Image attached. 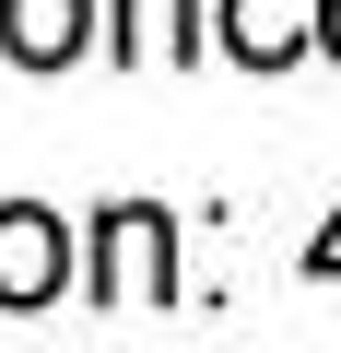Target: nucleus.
<instances>
[{
  "label": "nucleus",
  "mask_w": 341,
  "mask_h": 353,
  "mask_svg": "<svg viewBox=\"0 0 341 353\" xmlns=\"http://www.w3.org/2000/svg\"><path fill=\"white\" fill-rule=\"evenodd\" d=\"M177 283V236H165L153 201H118L106 236H94V306H165Z\"/></svg>",
  "instance_id": "obj_1"
},
{
  "label": "nucleus",
  "mask_w": 341,
  "mask_h": 353,
  "mask_svg": "<svg viewBox=\"0 0 341 353\" xmlns=\"http://www.w3.org/2000/svg\"><path fill=\"white\" fill-rule=\"evenodd\" d=\"M59 283H71V236H59V212L12 201V212H0V306H48Z\"/></svg>",
  "instance_id": "obj_2"
},
{
  "label": "nucleus",
  "mask_w": 341,
  "mask_h": 353,
  "mask_svg": "<svg viewBox=\"0 0 341 353\" xmlns=\"http://www.w3.org/2000/svg\"><path fill=\"white\" fill-rule=\"evenodd\" d=\"M83 36H94V0H0V48H12L24 71L83 59Z\"/></svg>",
  "instance_id": "obj_3"
},
{
  "label": "nucleus",
  "mask_w": 341,
  "mask_h": 353,
  "mask_svg": "<svg viewBox=\"0 0 341 353\" xmlns=\"http://www.w3.org/2000/svg\"><path fill=\"white\" fill-rule=\"evenodd\" d=\"M224 48L247 71H282L294 48H318V0H224Z\"/></svg>",
  "instance_id": "obj_4"
},
{
  "label": "nucleus",
  "mask_w": 341,
  "mask_h": 353,
  "mask_svg": "<svg viewBox=\"0 0 341 353\" xmlns=\"http://www.w3.org/2000/svg\"><path fill=\"white\" fill-rule=\"evenodd\" d=\"M200 24H189V0H118V59H189Z\"/></svg>",
  "instance_id": "obj_5"
},
{
  "label": "nucleus",
  "mask_w": 341,
  "mask_h": 353,
  "mask_svg": "<svg viewBox=\"0 0 341 353\" xmlns=\"http://www.w3.org/2000/svg\"><path fill=\"white\" fill-rule=\"evenodd\" d=\"M306 271H318V283H341V224H329V236L306 248Z\"/></svg>",
  "instance_id": "obj_6"
},
{
  "label": "nucleus",
  "mask_w": 341,
  "mask_h": 353,
  "mask_svg": "<svg viewBox=\"0 0 341 353\" xmlns=\"http://www.w3.org/2000/svg\"><path fill=\"white\" fill-rule=\"evenodd\" d=\"M318 48H329V59H341V0H318Z\"/></svg>",
  "instance_id": "obj_7"
}]
</instances>
